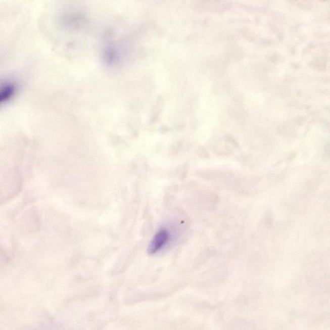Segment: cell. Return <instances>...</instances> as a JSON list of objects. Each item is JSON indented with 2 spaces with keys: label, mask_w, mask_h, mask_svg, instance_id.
Segmentation results:
<instances>
[{
  "label": "cell",
  "mask_w": 330,
  "mask_h": 330,
  "mask_svg": "<svg viewBox=\"0 0 330 330\" xmlns=\"http://www.w3.org/2000/svg\"><path fill=\"white\" fill-rule=\"evenodd\" d=\"M172 239L171 232L168 229L162 228L156 232L148 248V252L154 255L160 252L169 244Z\"/></svg>",
  "instance_id": "obj_1"
},
{
  "label": "cell",
  "mask_w": 330,
  "mask_h": 330,
  "mask_svg": "<svg viewBox=\"0 0 330 330\" xmlns=\"http://www.w3.org/2000/svg\"><path fill=\"white\" fill-rule=\"evenodd\" d=\"M16 92V87L13 82L6 81L3 83L1 89V102L2 104L10 101Z\"/></svg>",
  "instance_id": "obj_2"
}]
</instances>
